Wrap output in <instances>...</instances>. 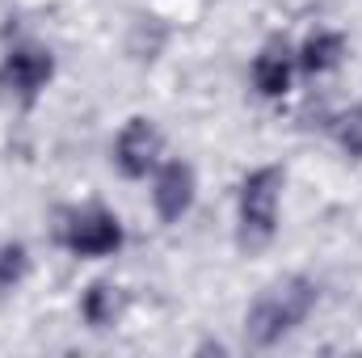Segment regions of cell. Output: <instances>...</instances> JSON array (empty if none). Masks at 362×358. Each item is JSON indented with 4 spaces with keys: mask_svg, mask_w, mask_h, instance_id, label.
Segmentation results:
<instances>
[{
    "mask_svg": "<svg viewBox=\"0 0 362 358\" xmlns=\"http://www.w3.org/2000/svg\"><path fill=\"white\" fill-rule=\"evenodd\" d=\"M30 270V258H25V245L17 241H4L0 245V291H13Z\"/></svg>",
    "mask_w": 362,
    "mask_h": 358,
    "instance_id": "10",
    "label": "cell"
},
{
    "mask_svg": "<svg viewBox=\"0 0 362 358\" xmlns=\"http://www.w3.org/2000/svg\"><path fill=\"white\" fill-rule=\"evenodd\" d=\"M282 169L262 165L240 181V245L266 249L278 232V198H282Z\"/></svg>",
    "mask_w": 362,
    "mask_h": 358,
    "instance_id": "2",
    "label": "cell"
},
{
    "mask_svg": "<svg viewBox=\"0 0 362 358\" xmlns=\"http://www.w3.org/2000/svg\"><path fill=\"white\" fill-rule=\"evenodd\" d=\"M51 76H55V59L42 47H13L0 59V89L8 97H17L21 105H30L38 93L47 89Z\"/></svg>",
    "mask_w": 362,
    "mask_h": 358,
    "instance_id": "4",
    "label": "cell"
},
{
    "mask_svg": "<svg viewBox=\"0 0 362 358\" xmlns=\"http://www.w3.org/2000/svg\"><path fill=\"white\" fill-rule=\"evenodd\" d=\"M59 241L68 253L76 258H110L118 253L122 245V224L118 215H110L105 207H85V211H72L59 228Z\"/></svg>",
    "mask_w": 362,
    "mask_h": 358,
    "instance_id": "3",
    "label": "cell"
},
{
    "mask_svg": "<svg viewBox=\"0 0 362 358\" xmlns=\"http://www.w3.org/2000/svg\"><path fill=\"white\" fill-rule=\"evenodd\" d=\"M337 139H341V148H346L350 156H362V105L350 110V114L337 122Z\"/></svg>",
    "mask_w": 362,
    "mask_h": 358,
    "instance_id": "11",
    "label": "cell"
},
{
    "mask_svg": "<svg viewBox=\"0 0 362 358\" xmlns=\"http://www.w3.org/2000/svg\"><path fill=\"white\" fill-rule=\"evenodd\" d=\"M160 131L152 118H131L118 139H114V165L122 169V178H148L160 165Z\"/></svg>",
    "mask_w": 362,
    "mask_h": 358,
    "instance_id": "5",
    "label": "cell"
},
{
    "mask_svg": "<svg viewBox=\"0 0 362 358\" xmlns=\"http://www.w3.org/2000/svg\"><path fill=\"white\" fill-rule=\"evenodd\" d=\"M253 89L262 97H282L291 89V55H286V47H266L253 59Z\"/></svg>",
    "mask_w": 362,
    "mask_h": 358,
    "instance_id": "7",
    "label": "cell"
},
{
    "mask_svg": "<svg viewBox=\"0 0 362 358\" xmlns=\"http://www.w3.org/2000/svg\"><path fill=\"white\" fill-rule=\"evenodd\" d=\"M118 312H122V291L110 287V282H93L85 291V299H81V316L93 329H110L118 321Z\"/></svg>",
    "mask_w": 362,
    "mask_h": 358,
    "instance_id": "9",
    "label": "cell"
},
{
    "mask_svg": "<svg viewBox=\"0 0 362 358\" xmlns=\"http://www.w3.org/2000/svg\"><path fill=\"white\" fill-rule=\"evenodd\" d=\"M152 207L165 224H177L181 215L194 207V169L185 161H169L156 169L152 181Z\"/></svg>",
    "mask_w": 362,
    "mask_h": 358,
    "instance_id": "6",
    "label": "cell"
},
{
    "mask_svg": "<svg viewBox=\"0 0 362 358\" xmlns=\"http://www.w3.org/2000/svg\"><path fill=\"white\" fill-rule=\"evenodd\" d=\"M312 308H316V282L312 278H303V274L278 278L274 287H266L253 299V308L245 316V337L257 350H270V346H278L282 337H291L308 321Z\"/></svg>",
    "mask_w": 362,
    "mask_h": 358,
    "instance_id": "1",
    "label": "cell"
},
{
    "mask_svg": "<svg viewBox=\"0 0 362 358\" xmlns=\"http://www.w3.org/2000/svg\"><path fill=\"white\" fill-rule=\"evenodd\" d=\"M346 55V38L337 30H316L303 47H299V68L303 72H333Z\"/></svg>",
    "mask_w": 362,
    "mask_h": 358,
    "instance_id": "8",
    "label": "cell"
}]
</instances>
